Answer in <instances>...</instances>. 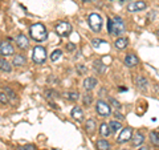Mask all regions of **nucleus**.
<instances>
[{"label": "nucleus", "mask_w": 159, "mask_h": 150, "mask_svg": "<svg viewBox=\"0 0 159 150\" xmlns=\"http://www.w3.org/2000/svg\"><path fill=\"white\" fill-rule=\"evenodd\" d=\"M15 49L12 47V44H9L8 41H2L0 43V54L2 56H13Z\"/></svg>", "instance_id": "nucleus-7"}, {"label": "nucleus", "mask_w": 159, "mask_h": 150, "mask_svg": "<svg viewBox=\"0 0 159 150\" xmlns=\"http://www.w3.org/2000/svg\"><path fill=\"white\" fill-rule=\"evenodd\" d=\"M114 116H116L118 120H123V118H125V117H123V114H121V113H118V112H116V113H114Z\"/></svg>", "instance_id": "nucleus-35"}, {"label": "nucleus", "mask_w": 159, "mask_h": 150, "mask_svg": "<svg viewBox=\"0 0 159 150\" xmlns=\"http://www.w3.org/2000/svg\"><path fill=\"white\" fill-rule=\"evenodd\" d=\"M85 130L88 134H93L94 130H96V121L92 118H89L88 121L85 122Z\"/></svg>", "instance_id": "nucleus-17"}, {"label": "nucleus", "mask_w": 159, "mask_h": 150, "mask_svg": "<svg viewBox=\"0 0 159 150\" xmlns=\"http://www.w3.org/2000/svg\"><path fill=\"white\" fill-rule=\"evenodd\" d=\"M105 41L103 40H101V39H93L92 40V45L94 47V48H98L99 47V44H103Z\"/></svg>", "instance_id": "nucleus-31"}, {"label": "nucleus", "mask_w": 159, "mask_h": 150, "mask_svg": "<svg viewBox=\"0 0 159 150\" xmlns=\"http://www.w3.org/2000/svg\"><path fill=\"white\" fill-rule=\"evenodd\" d=\"M96 110L99 116H103V117H107L111 114V110H110V106L102 100H98L97 104H96Z\"/></svg>", "instance_id": "nucleus-6"}, {"label": "nucleus", "mask_w": 159, "mask_h": 150, "mask_svg": "<svg viewBox=\"0 0 159 150\" xmlns=\"http://www.w3.org/2000/svg\"><path fill=\"white\" fill-rule=\"evenodd\" d=\"M125 64L129 68L137 67L138 65V57L135 56V54H133V53H129V54H126V57H125Z\"/></svg>", "instance_id": "nucleus-12"}, {"label": "nucleus", "mask_w": 159, "mask_h": 150, "mask_svg": "<svg viewBox=\"0 0 159 150\" xmlns=\"http://www.w3.org/2000/svg\"><path fill=\"white\" fill-rule=\"evenodd\" d=\"M82 101H84V105H85V106H90V104L93 102V97H92V94H90V93H86L85 96L82 97Z\"/></svg>", "instance_id": "nucleus-26"}, {"label": "nucleus", "mask_w": 159, "mask_h": 150, "mask_svg": "<svg viewBox=\"0 0 159 150\" xmlns=\"http://www.w3.org/2000/svg\"><path fill=\"white\" fill-rule=\"evenodd\" d=\"M61 54H62V52L60 51V49H56V51H53V52H52V54H51V60H52V61H57V60L61 59Z\"/></svg>", "instance_id": "nucleus-27"}, {"label": "nucleus", "mask_w": 159, "mask_h": 150, "mask_svg": "<svg viewBox=\"0 0 159 150\" xmlns=\"http://www.w3.org/2000/svg\"><path fill=\"white\" fill-rule=\"evenodd\" d=\"M89 27H90L94 32H99L102 29V17L98 13H92L88 17Z\"/></svg>", "instance_id": "nucleus-3"}, {"label": "nucleus", "mask_w": 159, "mask_h": 150, "mask_svg": "<svg viewBox=\"0 0 159 150\" xmlns=\"http://www.w3.org/2000/svg\"><path fill=\"white\" fill-rule=\"evenodd\" d=\"M45 96H47V98H56V97H58V93L56 91H53V89H49V91L45 92Z\"/></svg>", "instance_id": "nucleus-28"}, {"label": "nucleus", "mask_w": 159, "mask_h": 150, "mask_svg": "<svg viewBox=\"0 0 159 150\" xmlns=\"http://www.w3.org/2000/svg\"><path fill=\"white\" fill-rule=\"evenodd\" d=\"M16 44H17V47L20 49H28V47H29V40H28V37L25 36V35L20 33L19 36L16 37Z\"/></svg>", "instance_id": "nucleus-10"}, {"label": "nucleus", "mask_w": 159, "mask_h": 150, "mask_svg": "<svg viewBox=\"0 0 159 150\" xmlns=\"http://www.w3.org/2000/svg\"><path fill=\"white\" fill-rule=\"evenodd\" d=\"M65 97H66V100H69V101L74 102L80 98V94L77 92H68V93H65Z\"/></svg>", "instance_id": "nucleus-24"}, {"label": "nucleus", "mask_w": 159, "mask_h": 150, "mask_svg": "<svg viewBox=\"0 0 159 150\" xmlns=\"http://www.w3.org/2000/svg\"><path fill=\"white\" fill-rule=\"evenodd\" d=\"M70 116H72V118L76 120V121H82V118H84V112H82V109L80 108V106H74V108L72 109Z\"/></svg>", "instance_id": "nucleus-13"}, {"label": "nucleus", "mask_w": 159, "mask_h": 150, "mask_svg": "<svg viewBox=\"0 0 159 150\" xmlns=\"http://www.w3.org/2000/svg\"><path fill=\"white\" fill-rule=\"evenodd\" d=\"M72 24L68 23V21H60L57 26H56V32L58 36L61 37H66L69 36V35L72 33Z\"/></svg>", "instance_id": "nucleus-5"}, {"label": "nucleus", "mask_w": 159, "mask_h": 150, "mask_svg": "<svg viewBox=\"0 0 159 150\" xmlns=\"http://www.w3.org/2000/svg\"><path fill=\"white\" fill-rule=\"evenodd\" d=\"M93 68H94V71H96L98 74H101V73H103L106 71V65L101 61V60H96L94 64H93Z\"/></svg>", "instance_id": "nucleus-16"}, {"label": "nucleus", "mask_w": 159, "mask_h": 150, "mask_svg": "<svg viewBox=\"0 0 159 150\" xmlns=\"http://www.w3.org/2000/svg\"><path fill=\"white\" fill-rule=\"evenodd\" d=\"M19 150H28V148H19Z\"/></svg>", "instance_id": "nucleus-39"}, {"label": "nucleus", "mask_w": 159, "mask_h": 150, "mask_svg": "<svg viewBox=\"0 0 159 150\" xmlns=\"http://www.w3.org/2000/svg\"><path fill=\"white\" fill-rule=\"evenodd\" d=\"M146 8V3L139 0V2H131L129 3L127 6V11L129 12H139V11H143Z\"/></svg>", "instance_id": "nucleus-9"}, {"label": "nucleus", "mask_w": 159, "mask_h": 150, "mask_svg": "<svg viewBox=\"0 0 159 150\" xmlns=\"http://www.w3.org/2000/svg\"><path fill=\"white\" fill-rule=\"evenodd\" d=\"M97 78H94V77H86L85 80H84V88L86 89V91H93L94 88L97 87Z\"/></svg>", "instance_id": "nucleus-11"}, {"label": "nucleus", "mask_w": 159, "mask_h": 150, "mask_svg": "<svg viewBox=\"0 0 159 150\" xmlns=\"http://www.w3.org/2000/svg\"><path fill=\"white\" fill-rule=\"evenodd\" d=\"M131 136H133V129L131 128H125L122 129L121 134L118 137V143H126L131 139Z\"/></svg>", "instance_id": "nucleus-8"}, {"label": "nucleus", "mask_w": 159, "mask_h": 150, "mask_svg": "<svg viewBox=\"0 0 159 150\" xmlns=\"http://www.w3.org/2000/svg\"><path fill=\"white\" fill-rule=\"evenodd\" d=\"M29 35H31V37L34 41H39V43L47 40V37H48L47 29L41 23H36V24H33V26H31V28H29Z\"/></svg>", "instance_id": "nucleus-2"}, {"label": "nucleus", "mask_w": 159, "mask_h": 150, "mask_svg": "<svg viewBox=\"0 0 159 150\" xmlns=\"http://www.w3.org/2000/svg\"><path fill=\"white\" fill-rule=\"evenodd\" d=\"M135 82H137V87L139 88V89H146L147 88V80H146V77H143V76H137V78H135Z\"/></svg>", "instance_id": "nucleus-19"}, {"label": "nucleus", "mask_w": 159, "mask_h": 150, "mask_svg": "<svg viewBox=\"0 0 159 150\" xmlns=\"http://www.w3.org/2000/svg\"><path fill=\"white\" fill-rule=\"evenodd\" d=\"M150 139L154 146H159V133L158 132H150Z\"/></svg>", "instance_id": "nucleus-23"}, {"label": "nucleus", "mask_w": 159, "mask_h": 150, "mask_svg": "<svg viewBox=\"0 0 159 150\" xmlns=\"http://www.w3.org/2000/svg\"><path fill=\"white\" fill-rule=\"evenodd\" d=\"M6 93H7L8 98H11V100H15V98H16V94L13 93V91H12L11 88H6Z\"/></svg>", "instance_id": "nucleus-32"}, {"label": "nucleus", "mask_w": 159, "mask_h": 150, "mask_svg": "<svg viewBox=\"0 0 159 150\" xmlns=\"http://www.w3.org/2000/svg\"><path fill=\"white\" fill-rule=\"evenodd\" d=\"M126 2H130V3H131V0H126Z\"/></svg>", "instance_id": "nucleus-40"}, {"label": "nucleus", "mask_w": 159, "mask_h": 150, "mask_svg": "<svg viewBox=\"0 0 159 150\" xmlns=\"http://www.w3.org/2000/svg\"><path fill=\"white\" fill-rule=\"evenodd\" d=\"M109 128H110L111 133H116V132H118V130H119V129H122V125H121V122L111 121L110 124H109Z\"/></svg>", "instance_id": "nucleus-25"}, {"label": "nucleus", "mask_w": 159, "mask_h": 150, "mask_svg": "<svg viewBox=\"0 0 159 150\" xmlns=\"http://www.w3.org/2000/svg\"><path fill=\"white\" fill-rule=\"evenodd\" d=\"M27 63V59L23 56V54H16V56H13V60H12V64L15 67H23Z\"/></svg>", "instance_id": "nucleus-15"}, {"label": "nucleus", "mask_w": 159, "mask_h": 150, "mask_svg": "<svg viewBox=\"0 0 159 150\" xmlns=\"http://www.w3.org/2000/svg\"><path fill=\"white\" fill-rule=\"evenodd\" d=\"M8 101H9V98L7 96V93L0 92V102H2V104H8Z\"/></svg>", "instance_id": "nucleus-29"}, {"label": "nucleus", "mask_w": 159, "mask_h": 150, "mask_svg": "<svg viewBox=\"0 0 159 150\" xmlns=\"http://www.w3.org/2000/svg\"><path fill=\"white\" fill-rule=\"evenodd\" d=\"M66 49L72 52V51H74V49H76V45H74L73 43H69V44H66Z\"/></svg>", "instance_id": "nucleus-33"}, {"label": "nucleus", "mask_w": 159, "mask_h": 150, "mask_svg": "<svg viewBox=\"0 0 159 150\" xmlns=\"http://www.w3.org/2000/svg\"><path fill=\"white\" fill-rule=\"evenodd\" d=\"M96 146L98 150H110V143L106 139H98L96 142Z\"/></svg>", "instance_id": "nucleus-18"}, {"label": "nucleus", "mask_w": 159, "mask_h": 150, "mask_svg": "<svg viewBox=\"0 0 159 150\" xmlns=\"http://www.w3.org/2000/svg\"><path fill=\"white\" fill-rule=\"evenodd\" d=\"M99 133H101V136H103V137H109L111 130L109 129L107 124H101V126H99Z\"/></svg>", "instance_id": "nucleus-22"}, {"label": "nucleus", "mask_w": 159, "mask_h": 150, "mask_svg": "<svg viewBox=\"0 0 159 150\" xmlns=\"http://www.w3.org/2000/svg\"><path fill=\"white\" fill-rule=\"evenodd\" d=\"M119 91H121V92H125V91H127V88H122V87H121V88H119Z\"/></svg>", "instance_id": "nucleus-37"}, {"label": "nucleus", "mask_w": 159, "mask_h": 150, "mask_svg": "<svg viewBox=\"0 0 159 150\" xmlns=\"http://www.w3.org/2000/svg\"><path fill=\"white\" fill-rule=\"evenodd\" d=\"M138 150H147V148H146V146H143V148H139Z\"/></svg>", "instance_id": "nucleus-38"}, {"label": "nucleus", "mask_w": 159, "mask_h": 150, "mask_svg": "<svg viewBox=\"0 0 159 150\" xmlns=\"http://www.w3.org/2000/svg\"><path fill=\"white\" fill-rule=\"evenodd\" d=\"M127 44H129V41H127L126 37H119L116 41V48L117 49H125L127 47Z\"/></svg>", "instance_id": "nucleus-21"}, {"label": "nucleus", "mask_w": 159, "mask_h": 150, "mask_svg": "<svg viewBox=\"0 0 159 150\" xmlns=\"http://www.w3.org/2000/svg\"><path fill=\"white\" fill-rule=\"evenodd\" d=\"M107 32L114 36H119L125 32V23L121 17H114V19H107Z\"/></svg>", "instance_id": "nucleus-1"}, {"label": "nucleus", "mask_w": 159, "mask_h": 150, "mask_svg": "<svg viewBox=\"0 0 159 150\" xmlns=\"http://www.w3.org/2000/svg\"><path fill=\"white\" fill-rule=\"evenodd\" d=\"M11 64H9L6 59H0V71L2 72H7V73H9L11 72Z\"/></svg>", "instance_id": "nucleus-20"}, {"label": "nucleus", "mask_w": 159, "mask_h": 150, "mask_svg": "<svg viewBox=\"0 0 159 150\" xmlns=\"http://www.w3.org/2000/svg\"><path fill=\"white\" fill-rule=\"evenodd\" d=\"M109 102H110V105H113L116 109H121V104H119L116 98H111L110 97V98H109Z\"/></svg>", "instance_id": "nucleus-30"}, {"label": "nucleus", "mask_w": 159, "mask_h": 150, "mask_svg": "<svg viewBox=\"0 0 159 150\" xmlns=\"http://www.w3.org/2000/svg\"><path fill=\"white\" fill-rule=\"evenodd\" d=\"M53 150H60V149H53Z\"/></svg>", "instance_id": "nucleus-42"}, {"label": "nucleus", "mask_w": 159, "mask_h": 150, "mask_svg": "<svg viewBox=\"0 0 159 150\" xmlns=\"http://www.w3.org/2000/svg\"><path fill=\"white\" fill-rule=\"evenodd\" d=\"M158 36H159V29H158Z\"/></svg>", "instance_id": "nucleus-41"}, {"label": "nucleus", "mask_w": 159, "mask_h": 150, "mask_svg": "<svg viewBox=\"0 0 159 150\" xmlns=\"http://www.w3.org/2000/svg\"><path fill=\"white\" fill-rule=\"evenodd\" d=\"M32 59H33V61L36 63V64H43L44 61H45V59H47V51H45V48L41 47V45H36V47L33 48Z\"/></svg>", "instance_id": "nucleus-4"}, {"label": "nucleus", "mask_w": 159, "mask_h": 150, "mask_svg": "<svg viewBox=\"0 0 159 150\" xmlns=\"http://www.w3.org/2000/svg\"><path fill=\"white\" fill-rule=\"evenodd\" d=\"M123 150H127V149H123Z\"/></svg>", "instance_id": "nucleus-43"}, {"label": "nucleus", "mask_w": 159, "mask_h": 150, "mask_svg": "<svg viewBox=\"0 0 159 150\" xmlns=\"http://www.w3.org/2000/svg\"><path fill=\"white\" fill-rule=\"evenodd\" d=\"M143 142H145V134L142 132H137L133 137V145L134 146H139V145H142Z\"/></svg>", "instance_id": "nucleus-14"}, {"label": "nucleus", "mask_w": 159, "mask_h": 150, "mask_svg": "<svg viewBox=\"0 0 159 150\" xmlns=\"http://www.w3.org/2000/svg\"><path fill=\"white\" fill-rule=\"evenodd\" d=\"M81 2H84V3H93V2H96V0H81Z\"/></svg>", "instance_id": "nucleus-36"}, {"label": "nucleus", "mask_w": 159, "mask_h": 150, "mask_svg": "<svg viewBox=\"0 0 159 150\" xmlns=\"http://www.w3.org/2000/svg\"><path fill=\"white\" fill-rule=\"evenodd\" d=\"M77 72H78V73H85V72H86V68L84 67V65H78V67H77Z\"/></svg>", "instance_id": "nucleus-34"}]
</instances>
